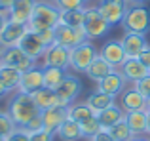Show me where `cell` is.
Returning <instances> with one entry per match:
<instances>
[{
	"instance_id": "1",
	"label": "cell",
	"mask_w": 150,
	"mask_h": 141,
	"mask_svg": "<svg viewBox=\"0 0 150 141\" xmlns=\"http://www.w3.org/2000/svg\"><path fill=\"white\" fill-rule=\"evenodd\" d=\"M8 113H10V116L13 118V122L17 124L19 128H23L33 118H36V116L40 115V109L36 107V103H34L30 93L15 92V95L11 97L10 103H8Z\"/></svg>"
},
{
	"instance_id": "2",
	"label": "cell",
	"mask_w": 150,
	"mask_h": 141,
	"mask_svg": "<svg viewBox=\"0 0 150 141\" xmlns=\"http://www.w3.org/2000/svg\"><path fill=\"white\" fill-rule=\"evenodd\" d=\"M59 19H61V10L53 2H50V0L36 2V8H34L33 17L27 27L33 33H40L44 29H55L59 25Z\"/></svg>"
},
{
	"instance_id": "3",
	"label": "cell",
	"mask_w": 150,
	"mask_h": 141,
	"mask_svg": "<svg viewBox=\"0 0 150 141\" xmlns=\"http://www.w3.org/2000/svg\"><path fill=\"white\" fill-rule=\"evenodd\" d=\"M122 27L125 33H150V10L143 4H131L125 11Z\"/></svg>"
},
{
	"instance_id": "4",
	"label": "cell",
	"mask_w": 150,
	"mask_h": 141,
	"mask_svg": "<svg viewBox=\"0 0 150 141\" xmlns=\"http://www.w3.org/2000/svg\"><path fill=\"white\" fill-rule=\"evenodd\" d=\"M99 56V50L91 44V40L84 42V44L76 46L70 50V65L69 69H72L76 74H86V70L89 69V65L95 61V57Z\"/></svg>"
},
{
	"instance_id": "5",
	"label": "cell",
	"mask_w": 150,
	"mask_h": 141,
	"mask_svg": "<svg viewBox=\"0 0 150 141\" xmlns=\"http://www.w3.org/2000/svg\"><path fill=\"white\" fill-rule=\"evenodd\" d=\"M95 6L99 10V14L103 15V19H106L110 27H116L122 25L125 11L131 6V2L129 0H97Z\"/></svg>"
},
{
	"instance_id": "6",
	"label": "cell",
	"mask_w": 150,
	"mask_h": 141,
	"mask_svg": "<svg viewBox=\"0 0 150 141\" xmlns=\"http://www.w3.org/2000/svg\"><path fill=\"white\" fill-rule=\"evenodd\" d=\"M112 27L108 25L106 19H103V15L99 14L97 6H86V23H84V31L88 34V40H97L103 38L105 34H108V31Z\"/></svg>"
},
{
	"instance_id": "7",
	"label": "cell",
	"mask_w": 150,
	"mask_h": 141,
	"mask_svg": "<svg viewBox=\"0 0 150 141\" xmlns=\"http://www.w3.org/2000/svg\"><path fill=\"white\" fill-rule=\"evenodd\" d=\"M84 42H88V34H86L84 27H69L63 23L55 27V44L72 50Z\"/></svg>"
},
{
	"instance_id": "8",
	"label": "cell",
	"mask_w": 150,
	"mask_h": 141,
	"mask_svg": "<svg viewBox=\"0 0 150 141\" xmlns=\"http://www.w3.org/2000/svg\"><path fill=\"white\" fill-rule=\"evenodd\" d=\"M70 65V50L63 48L59 44H51L46 48L42 56V65L40 67H57V69H69Z\"/></svg>"
},
{
	"instance_id": "9",
	"label": "cell",
	"mask_w": 150,
	"mask_h": 141,
	"mask_svg": "<svg viewBox=\"0 0 150 141\" xmlns=\"http://www.w3.org/2000/svg\"><path fill=\"white\" fill-rule=\"evenodd\" d=\"M40 88H44V69H42L40 65H33V67L27 69L25 73H21V80H19L17 92L30 93V95H33V93Z\"/></svg>"
},
{
	"instance_id": "10",
	"label": "cell",
	"mask_w": 150,
	"mask_h": 141,
	"mask_svg": "<svg viewBox=\"0 0 150 141\" xmlns=\"http://www.w3.org/2000/svg\"><path fill=\"white\" fill-rule=\"evenodd\" d=\"M55 92H57L63 107H69V105L74 103V101L78 99V95H80L82 82H80V78H78L76 74H69V73H67L65 80L61 82V86H59Z\"/></svg>"
},
{
	"instance_id": "11",
	"label": "cell",
	"mask_w": 150,
	"mask_h": 141,
	"mask_svg": "<svg viewBox=\"0 0 150 141\" xmlns=\"http://www.w3.org/2000/svg\"><path fill=\"white\" fill-rule=\"evenodd\" d=\"M0 65H8V67L17 69L19 73H25L27 69H30L33 65H36V61L30 59V57L27 56V53L23 52L19 46H11V48H6Z\"/></svg>"
},
{
	"instance_id": "12",
	"label": "cell",
	"mask_w": 150,
	"mask_h": 141,
	"mask_svg": "<svg viewBox=\"0 0 150 141\" xmlns=\"http://www.w3.org/2000/svg\"><path fill=\"white\" fill-rule=\"evenodd\" d=\"M99 56L106 63H110L114 69H120L124 65V61L127 59L125 50L122 46V40H106L105 44L99 48Z\"/></svg>"
},
{
	"instance_id": "13",
	"label": "cell",
	"mask_w": 150,
	"mask_h": 141,
	"mask_svg": "<svg viewBox=\"0 0 150 141\" xmlns=\"http://www.w3.org/2000/svg\"><path fill=\"white\" fill-rule=\"evenodd\" d=\"M17 46H19V48H21L33 61L42 59V56H44L46 48H48V46H46L44 42L40 40V36H38L36 33H33V31H27V33L23 34V38L19 40Z\"/></svg>"
},
{
	"instance_id": "14",
	"label": "cell",
	"mask_w": 150,
	"mask_h": 141,
	"mask_svg": "<svg viewBox=\"0 0 150 141\" xmlns=\"http://www.w3.org/2000/svg\"><path fill=\"white\" fill-rule=\"evenodd\" d=\"M125 84L127 80L124 78V74L120 73V69H114L108 76H105L101 82H97V90L103 93H108L112 97H118L122 95V92L125 90Z\"/></svg>"
},
{
	"instance_id": "15",
	"label": "cell",
	"mask_w": 150,
	"mask_h": 141,
	"mask_svg": "<svg viewBox=\"0 0 150 141\" xmlns=\"http://www.w3.org/2000/svg\"><path fill=\"white\" fill-rule=\"evenodd\" d=\"M122 46H124L125 56H127V57H139L150 44H148V40H146V34H141V33H124V36H122Z\"/></svg>"
},
{
	"instance_id": "16",
	"label": "cell",
	"mask_w": 150,
	"mask_h": 141,
	"mask_svg": "<svg viewBox=\"0 0 150 141\" xmlns=\"http://www.w3.org/2000/svg\"><path fill=\"white\" fill-rule=\"evenodd\" d=\"M38 0H13L10 10V21L13 23H21V25H29L33 11L36 8Z\"/></svg>"
},
{
	"instance_id": "17",
	"label": "cell",
	"mask_w": 150,
	"mask_h": 141,
	"mask_svg": "<svg viewBox=\"0 0 150 141\" xmlns=\"http://www.w3.org/2000/svg\"><path fill=\"white\" fill-rule=\"evenodd\" d=\"M122 109H124L125 113L129 111H146V97L141 95L139 90L135 88V86H129V88H125L124 92H122Z\"/></svg>"
},
{
	"instance_id": "18",
	"label": "cell",
	"mask_w": 150,
	"mask_h": 141,
	"mask_svg": "<svg viewBox=\"0 0 150 141\" xmlns=\"http://www.w3.org/2000/svg\"><path fill=\"white\" fill-rule=\"evenodd\" d=\"M120 73L124 74V78L127 82L135 84V82H139L141 78H144L146 74H150V70L139 61V57H127V59L124 61V65L120 67Z\"/></svg>"
},
{
	"instance_id": "19",
	"label": "cell",
	"mask_w": 150,
	"mask_h": 141,
	"mask_svg": "<svg viewBox=\"0 0 150 141\" xmlns=\"http://www.w3.org/2000/svg\"><path fill=\"white\" fill-rule=\"evenodd\" d=\"M29 31L27 25H21V23H13L8 21V25L4 27V31L0 33V44L6 46V48H11V46H17L19 40L23 38V34Z\"/></svg>"
},
{
	"instance_id": "20",
	"label": "cell",
	"mask_w": 150,
	"mask_h": 141,
	"mask_svg": "<svg viewBox=\"0 0 150 141\" xmlns=\"http://www.w3.org/2000/svg\"><path fill=\"white\" fill-rule=\"evenodd\" d=\"M40 118H42V124H44V130L55 134V130L69 118L67 116V107H53V109H48V111H42Z\"/></svg>"
},
{
	"instance_id": "21",
	"label": "cell",
	"mask_w": 150,
	"mask_h": 141,
	"mask_svg": "<svg viewBox=\"0 0 150 141\" xmlns=\"http://www.w3.org/2000/svg\"><path fill=\"white\" fill-rule=\"evenodd\" d=\"M33 99L36 103V107L42 111H48V109H53V107H63L61 105V99H59L57 92L55 90H48V88H40L33 93Z\"/></svg>"
},
{
	"instance_id": "22",
	"label": "cell",
	"mask_w": 150,
	"mask_h": 141,
	"mask_svg": "<svg viewBox=\"0 0 150 141\" xmlns=\"http://www.w3.org/2000/svg\"><path fill=\"white\" fill-rule=\"evenodd\" d=\"M97 120L101 122V126H103V130H108L110 126H114V124H118V122H122V120L125 118V111L120 107V105H110L108 109H105V111H101V113H97Z\"/></svg>"
},
{
	"instance_id": "23",
	"label": "cell",
	"mask_w": 150,
	"mask_h": 141,
	"mask_svg": "<svg viewBox=\"0 0 150 141\" xmlns=\"http://www.w3.org/2000/svg\"><path fill=\"white\" fill-rule=\"evenodd\" d=\"M125 122H127L129 130L133 132V135H146V111H129L125 113Z\"/></svg>"
},
{
	"instance_id": "24",
	"label": "cell",
	"mask_w": 150,
	"mask_h": 141,
	"mask_svg": "<svg viewBox=\"0 0 150 141\" xmlns=\"http://www.w3.org/2000/svg\"><path fill=\"white\" fill-rule=\"evenodd\" d=\"M55 137L61 139V141H80V139H84V135H82L80 124L70 120V118H67L65 122L55 130Z\"/></svg>"
},
{
	"instance_id": "25",
	"label": "cell",
	"mask_w": 150,
	"mask_h": 141,
	"mask_svg": "<svg viewBox=\"0 0 150 141\" xmlns=\"http://www.w3.org/2000/svg\"><path fill=\"white\" fill-rule=\"evenodd\" d=\"M86 103H88L89 109L97 115V113L105 111V109H108L110 105L116 103V97H112V95H108V93H103V92H99V90H95V92H91L88 97H86Z\"/></svg>"
},
{
	"instance_id": "26",
	"label": "cell",
	"mask_w": 150,
	"mask_h": 141,
	"mask_svg": "<svg viewBox=\"0 0 150 141\" xmlns=\"http://www.w3.org/2000/svg\"><path fill=\"white\" fill-rule=\"evenodd\" d=\"M112 70H114L112 65L106 63V61L103 59L101 56H97V57H95V61H93V63L89 65V69L86 70V76H88L89 80H93V82L97 84V82H101L105 76H108Z\"/></svg>"
},
{
	"instance_id": "27",
	"label": "cell",
	"mask_w": 150,
	"mask_h": 141,
	"mask_svg": "<svg viewBox=\"0 0 150 141\" xmlns=\"http://www.w3.org/2000/svg\"><path fill=\"white\" fill-rule=\"evenodd\" d=\"M67 116H69L70 120H74V122L82 124L86 122V120H89L91 116H95V113L89 109V105L86 103H80V101H74V103H70L69 107H67Z\"/></svg>"
},
{
	"instance_id": "28",
	"label": "cell",
	"mask_w": 150,
	"mask_h": 141,
	"mask_svg": "<svg viewBox=\"0 0 150 141\" xmlns=\"http://www.w3.org/2000/svg\"><path fill=\"white\" fill-rule=\"evenodd\" d=\"M0 80H2V84L8 88V92H17L19 80H21V73L13 67L0 65Z\"/></svg>"
},
{
	"instance_id": "29",
	"label": "cell",
	"mask_w": 150,
	"mask_h": 141,
	"mask_svg": "<svg viewBox=\"0 0 150 141\" xmlns=\"http://www.w3.org/2000/svg\"><path fill=\"white\" fill-rule=\"evenodd\" d=\"M44 69V88L48 90H57L61 86V82L65 80L67 70L57 69V67H42Z\"/></svg>"
},
{
	"instance_id": "30",
	"label": "cell",
	"mask_w": 150,
	"mask_h": 141,
	"mask_svg": "<svg viewBox=\"0 0 150 141\" xmlns=\"http://www.w3.org/2000/svg\"><path fill=\"white\" fill-rule=\"evenodd\" d=\"M59 23L69 25V27H84V23H86V8L61 11V19H59Z\"/></svg>"
},
{
	"instance_id": "31",
	"label": "cell",
	"mask_w": 150,
	"mask_h": 141,
	"mask_svg": "<svg viewBox=\"0 0 150 141\" xmlns=\"http://www.w3.org/2000/svg\"><path fill=\"white\" fill-rule=\"evenodd\" d=\"M108 135L112 137V141H129L133 137V132L129 130V126H127V122H125V118L122 120V122H118V124H114V126H110L108 130Z\"/></svg>"
},
{
	"instance_id": "32",
	"label": "cell",
	"mask_w": 150,
	"mask_h": 141,
	"mask_svg": "<svg viewBox=\"0 0 150 141\" xmlns=\"http://www.w3.org/2000/svg\"><path fill=\"white\" fill-rule=\"evenodd\" d=\"M80 130H82V135H84V139L91 141V139L103 130V126H101L99 120H97V116H91L89 120H86V122L80 124Z\"/></svg>"
},
{
	"instance_id": "33",
	"label": "cell",
	"mask_w": 150,
	"mask_h": 141,
	"mask_svg": "<svg viewBox=\"0 0 150 141\" xmlns=\"http://www.w3.org/2000/svg\"><path fill=\"white\" fill-rule=\"evenodd\" d=\"M15 128H19V126L13 122V118L10 116V113L8 111H0V135L6 137V135H10Z\"/></svg>"
},
{
	"instance_id": "34",
	"label": "cell",
	"mask_w": 150,
	"mask_h": 141,
	"mask_svg": "<svg viewBox=\"0 0 150 141\" xmlns=\"http://www.w3.org/2000/svg\"><path fill=\"white\" fill-rule=\"evenodd\" d=\"M53 4L59 8L61 11H69V10H80L86 8V0H53Z\"/></svg>"
},
{
	"instance_id": "35",
	"label": "cell",
	"mask_w": 150,
	"mask_h": 141,
	"mask_svg": "<svg viewBox=\"0 0 150 141\" xmlns=\"http://www.w3.org/2000/svg\"><path fill=\"white\" fill-rule=\"evenodd\" d=\"M4 141H30V134L25 128H15L10 135H6Z\"/></svg>"
},
{
	"instance_id": "36",
	"label": "cell",
	"mask_w": 150,
	"mask_h": 141,
	"mask_svg": "<svg viewBox=\"0 0 150 141\" xmlns=\"http://www.w3.org/2000/svg\"><path fill=\"white\" fill-rule=\"evenodd\" d=\"M133 86H135V88L139 90L141 95H144L146 99L150 97V74H146L144 78H141V80H139V82H135Z\"/></svg>"
},
{
	"instance_id": "37",
	"label": "cell",
	"mask_w": 150,
	"mask_h": 141,
	"mask_svg": "<svg viewBox=\"0 0 150 141\" xmlns=\"http://www.w3.org/2000/svg\"><path fill=\"white\" fill-rule=\"evenodd\" d=\"M55 134H51L48 130H40V132H34L30 134V141H53Z\"/></svg>"
},
{
	"instance_id": "38",
	"label": "cell",
	"mask_w": 150,
	"mask_h": 141,
	"mask_svg": "<svg viewBox=\"0 0 150 141\" xmlns=\"http://www.w3.org/2000/svg\"><path fill=\"white\" fill-rule=\"evenodd\" d=\"M23 128H25V130L29 132V134H34V132H40V130H44V124H42V118H40V115H38L36 118H33L29 124H27V126H23Z\"/></svg>"
},
{
	"instance_id": "39",
	"label": "cell",
	"mask_w": 150,
	"mask_h": 141,
	"mask_svg": "<svg viewBox=\"0 0 150 141\" xmlns=\"http://www.w3.org/2000/svg\"><path fill=\"white\" fill-rule=\"evenodd\" d=\"M11 4H13V0H0V15H6V17L10 19Z\"/></svg>"
},
{
	"instance_id": "40",
	"label": "cell",
	"mask_w": 150,
	"mask_h": 141,
	"mask_svg": "<svg viewBox=\"0 0 150 141\" xmlns=\"http://www.w3.org/2000/svg\"><path fill=\"white\" fill-rule=\"evenodd\" d=\"M139 61H141V63H143L144 67L150 70V46H148V48H146V50H144V52L139 56Z\"/></svg>"
},
{
	"instance_id": "41",
	"label": "cell",
	"mask_w": 150,
	"mask_h": 141,
	"mask_svg": "<svg viewBox=\"0 0 150 141\" xmlns=\"http://www.w3.org/2000/svg\"><path fill=\"white\" fill-rule=\"evenodd\" d=\"M91 141H112V137L108 135V132H106V130H101V132H99V134H97Z\"/></svg>"
},
{
	"instance_id": "42",
	"label": "cell",
	"mask_w": 150,
	"mask_h": 141,
	"mask_svg": "<svg viewBox=\"0 0 150 141\" xmlns=\"http://www.w3.org/2000/svg\"><path fill=\"white\" fill-rule=\"evenodd\" d=\"M8 21H10V19H8L6 15H0V33H2V31H4V27L8 25Z\"/></svg>"
},
{
	"instance_id": "43",
	"label": "cell",
	"mask_w": 150,
	"mask_h": 141,
	"mask_svg": "<svg viewBox=\"0 0 150 141\" xmlns=\"http://www.w3.org/2000/svg\"><path fill=\"white\" fill-rule=\"evenodd\" d=\"M8 93H10V92H8V88L2 84V80H0V99H2V97H6Z\"/></svg>"
},
{
	"instance_id": "44",
	"label": "cell",
	"mask_w": 150,
	"mask_h": 141,
	"mask_svg": "<svg viewBox=\"0 0 150 141\" xmlns=\"http://www.w3.org/2000/svg\"><path fill=\"white\" fill-rule=\"evenodd\" d=\"M129 141H148V137H144V135H133Z\"/></svg>"
},
{
	"instance_id": "45",
	"label": "cell",
	"mask_w": 150,
	"mask_h": 141,
	"mask_svg": "<svg viewBox=\"0 0 150 141\" xmlns=\"http://www.w3.org/2000/svg\"><path fill=\"white\" fill-rule=\"evenodd\" d=\"M146 118H148V126H146V135H150V109H146Z\"/></svg>"
},
{
	"instance_id": "46",
	"label": "cell",
	"mask_w": 150,
	"mask_h": 141,
	"mask_svg": "<svg viewBox=\"0 0 150 141\" xmlns=\"http://www.w3.org/2000/svg\"><path fill=\"white\" fill-rule=\"evenodd\" d=\"M129 2H131V4H143V6H144L148 0H129Z\"/></svg>"
},
{
	"instance_id": "47",
	"label": "cell",
	"mask_w": 150,
	"mask_h": 141,
	"mask_svg": "<svg viewBox=\"0 0 150 141\" xmlns=\"http://www.w3.org/2000/svg\"><path fill=\"white\" fill-rule=\"evenodd\" d=\"M4 52H6V46L0 44V61H2V57H4Z\"/></svg>"
},
{
	"instance_id": "48",
	"label": "cell",
	"mask_w": 150,
	"mask_h": 141,
	"mask_svg": "<svg viewBox=\"0 0 150 141\" xmlns=\"http://www.w3.org/2000/svg\"><path fill=\"white\" fill-rule=\"evenodd\" d=\"M146 109H150V97L146 99Z\"/></svg>"
},
{
	"instance_id": "49",
	"label": "cell",
	"mask_w": 150,
	"mask_h": 141,
	"mask_svg": "<svg viewBox=\"0 0 150 141\" xmlns=\"http://www.w3.org/2000/svg\"><path fill=\"white\" fill-rule=\"evenodd\" d=\"M0 141H4V135H0Z\"/></svg>"
},
{
	"instance_id": "50",
	"label": "cell",
	"mask_w": 150,
	"mask_h": 141,
	"mask_svg": "<svg viewBox=\"0 0 150 141\" xmlns=\"http://www.w3.org/2000/svg\"><path fill=\"white\" fill-rule=\"evenodd\" d=\"M86 2H93V0H86Z\"/></svg>"
},
{
	"instance_id": "51",
	"label": "cell",
	"mask_w": 150,
	"mask_h": 141,
	"mask_svg": "<svg viewBox=\"0 0 150 141\" xmlns=\"http://www.w3.org/2000/svg\"><path fill=\"white\" fill-rule=\"evenodd\" d=\"M50 2H53V0H50Z\"/></svg>"
},
{
	"instance_id": "52",
	"label": "cell",
	"mask_w": 150,
	"mask_h": 141,
	"mask_svg": "<svg viewBox=\"0 0 150 141\" xmlns=\"http://www.w3.org/2000/svg\"><path fill=\"white\" fill-rule=\"evenodd\" d=\"M148 141H150V137H148Z\"/></svg>"
}]
</instances>
